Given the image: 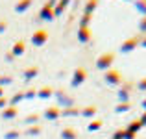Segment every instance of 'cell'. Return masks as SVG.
<instances>
[{"label":"cell","mask_w":146,"mask_h":139,"mask_svg":"<svg viewBox=\"0 0 146 139\" xmlns=\"http://www.w3.org/2000/svg\"><path fill=\"white\" fill-rule=\"evenodd\" d=\"M113 139H124V130H118V132H115Z\"/></svg>","instance_id":"obj_33"},{"label":"cell","mask_w":146,"mask_h":139,"mask_svg":"<svg viewBox=\"0 0 146 139\" xmlns=\"http://www.w3.org/2000/svg\"><path fill=\"white\" fill-rule=\"evenodd\" d=\"M91 19H93V15L83 13V17L80 19V26H89V24H91Z\"/></svg>","instance_id":"obj_24"},{"label":"cell","mask_w":146,"mask_h":139,"mask_svg":"<svg viewBox=\"0 0 146 139\" xmlns=\"http://www.w3.org/2000/svg\"><path fill=\"white\" fill-rule=\"evenodd\" d=\"M61 137L63 139H76L78 137V132H76L74 128H70V126H67V128H63V132H61Z\"/></svg>","instance_id":"obj_16"},{"label":"cell","mask_w":146,"mask_h":139,"mask_svg":"<svg viewBox=\"0 0 146 139\" xmlns=\"http://www.w3.org/2000/svg\"><path fill=\"white\" fill-rule=\"evenodd\" d=\"M57 98H59V104H61V106H74V104H72L74 100H72L70 96H67L65 93H57Z\"/></svg>","instance_id":"obj_18"},{"label":"cell","mask_w":146,"mask_h":139,"mask_svg":"<svg viewBox=\"0 0 146 139\" xmlns=\"http://www.w3.org/2000/svg\"><path fill=\"white\" fill-rule=\"evenodd\" d=\"M135 2H137V0H135Z\"/></svg>","instance_id":"obj_43"},{"label":"cell","mask_w":146,"mask_h":139,"mask_svg":"<svg viewBox=\"0 0 146 139\" xmlns=\"http://www.w3.org/2000/svg\"><path fill=\"white\" fill-rule=\"evenodd\" d=\"M104 78H106V84L107 86H120L122 84V74L118 69H109V71H106V74H104Z\"/></svg>","instance_id":"obj_2"},{"label":"cell","mask_w":146,"mask_h":139,"mask_svg":"<svg viewBox=\"0 0 146 139\" xmlns=\"http://www.w3.org/2000/svg\"><path fill=\"white\" fill-rule=\"evenodd\" d=\"M85 80H87V71L83 67H76L74 72H72V78H70V86L80 87L82 84H85Z\"/></svg>","instance_id":"obj_3"},{"label":"cell","mask_w":146,"mask_h":139,"mask_svg":"<svg viewBox=\"0 0 146 139\" xmlns=\"http://www.w3.org/2000/svg\"><path fill=\"white\" fill-rule=\"evenodd\" d=\"M98 4H100V0H87L85 2V13L93 15V11L98 7Z\"/></svg>","instance_id":"obj_17"},{"label":"cell","mask_w":146,"mask_h":139,"mask_svg":"<svg viewBox=\"0 0 146 139\" xmlns=\"http://www.w3.org/2000/svg\"><path fill=\"white\" fill-rule=\"evenodd\" d=\"M57 2H59V0H48L46 4H50V6H52V7H56V4H57Z\"/></svg>","instance_id":"obj_38"},{"label":"cell","mask_w":146,"mask_h":139,"mask_svg":"<svg viewBox=\"0 0 146 139\" xmlns=\"http://www.w3.org/2000/svg\"><path fill=\"white\" fill-rule=\"evenodd\" d=\"M124 139H135V134L129 130H124Z\"/></svg>","instance_id":"obj_32"},{"label":"cell","mask_w":146,"mask_h":139,"mask_svg":"<svg viewBox=\"0 0 146 139\" xmlns=\"http://www.w3.org/2000/svg\"><path fill=\"white\" fill-rule=\"evenodd\" d=\"M46 41H48V32L46 30H35V32L32 33V45L33 46H43V45H46Z\"/></svg>","instance_id":"obj_4"},{"label":"cell","mask_w":146,"mask_h":139,"mask_svg":"<svg viewBox=\"0 0 146 139\" xmlns=\"http://www.w3.org/2000/svg\"><path fill=\"white\" fill-rule=\"evenodd\" d=\"M35 95H37L35 91H26V93H24V98H33Z\"/></svg>","instance_id":"obj_35"},{"label":"cell","mask_w":146,"mask_h":139,"mask_svg":"<svg viewBox=\"0 0 146 139\" xmlns=\"http://www.w3.org/2000/svg\"><path fill=\"white\" fill-rule=\"evenodd\" d=\"M113 63H115V54L113 52H104L98 56L96 59V69L100 71H109V69H113Z\"/></svg>","instance_id":"obj_1"},{"label":"cell","mask_w":146,"mask_h":139,"mask_svg":"<svg viewBox=\"0 0 146 139\" xmlns=\"http://www.w3.org/2000/svg\"><path fill=\"white\" fill-rule=\"evenodd\" d=\"M91 37H93V32H91L89 26H80V30H78V41L80 43L87 45L91 41Z\"/></svg>","instance_id":"obj_6"},{"label":"cell","mask_w":146,"mask_h":139,"mask_svg":"<svg viewBox=\"0 0 146 139\" xmlns=\"http://www.w3.org/2000/svg\"><path fill=\"white\" fill-rule=\"evenodd\" d=\"M137 46H141V39H139V37H128V39H124V43H122L120 52H124V54L133 52Z\"/></svg>","instance_id":"obj_5"},{"label":"cell","mask_w":146,"mask_h":139,"mask_svg":"<svg viewBox=\"0 0 146 139\" xmlns=\"http://www.w3.org/2000/svg\"><path fill=\"white\" fill-rule=\"evenodd\" d=\"M6 26H7V22H6V21H0V33L6 30Z\"/></svg>","instance_id":"obj_36"},{"label":"cell","mask_w":146,"mask_h":139,"mask_svg":"<svg viewBox=\"0 0 146 139\" xmlns=\"http://www.w3.org/2000/svg\"><path fill=\"white\" fill-rule=\"evenodd\" d=\"M39 132H41V126L39 124H35V126H32V128L26 130V134H30V136H37Z\"/></svg>","instance_id":"obj_27"},{"label":"cell","mask_w":146,"mask_h":139,"mask_svg":"<svg viewBox=\"0 0 146 139\" xmlns=\"http://www.w3.org/2000/svg\"><path fill=\"white\" fill-rule=\"evenodd\" d=\"M80 110L76 106H67L65 110H61V115H78Z\"/></svg>","instance_id":"obj_22"},{"label":"cell","mask_w":146,"mask_h":139,"mask_svg":"<svg viewBox=\"0 0 146 139\" xmlns=\"http://www.w3.org/2000/svg\"><path fill=\"white\" fill-rule=\"evenodd\" d=\"M0 96H4V87L0 86Z\"/></svg>","instance_id":"obj_42"},{"label":"cell","mask_w":146,"mask_h":139,"mask_svg":"<svg viewBox=\"0 0 146 139\" xmlns=\"http://www.w3.org/2000/svg\"><path fill=\"white\" fill-rule=\"evenodd\" d=\"M70 4V0H59V2L56 4V7H54V17H57V15H61L65 9H67V6Z\"/></svg>","instance_id":"obj_14"},{"label":"cell","mask_w":146,"mask_h":139,"mask_svg":"<svg viewBox=\"0 0 146 139\" xmlns=\"http://www.w3.org/2000/svg\"><path fill=\"white\" fill-rule=\"evenodd\" d=\"M143 110H144V111H146V98H144V100H143Z\"/></svg>","instance_id":"obj_41"},{"label":"cell","mask_w":146,"mask_h":139,"mask_svg":"<svg viewBox=\"0 0 146 139\" xmlns=\"http://www.w3.org/2000/svg\"><path fill=\"white\" fill-rule=\"evenodd\" d=\"M139 30H141L143 33H146V15H144L143 19H141V22H139Z\"/></svg>","instance_id":"obj_29"},{"label":"cell","mask_w":146,"mask_h":139,"mask_svg":"<svg viewBox=\"0 0 146 139\" xmlns=\"http://www.w3.org/2000/svg\"><path fill=\"white\" fill-rule=\"evenodd\" d=\"M37 74H39V67H35V65H33V67H28L24 71V80L26 82H28V80H33Z\"/></svg>","instance_id":"obj_15"},{"label":"cell","mask_w":146,"mask_h":139,"mask_svg":"<svg viewBox=\"0 0 146 139\" xmlns=\"http://www.w3.org/2000/svg\"><path fill=\"white\" fill-rule=\"evenodd\" d=\"M141 126H143V124H141V121H133V122H129L128 130H129V132H133V134H137L141 130Z\"/></svg>","instance_id":"obj_23"},{"label":"cell","mask_w":146,"mask_h":139,"mask_svg":"<svg viewBox=\"0 0 146 139\" xmlns=\"http://www.w3.org/2000/svg\"><path fill=\"white\" fill-rule=\"evenodd\" d=\"M22 98H24V93H17V95H15L13 98L9 100V106H15V104H17V102H21Z\"/></svg>","instance_id":"obj_26"},{"label":"cell","mask_w":146,"mask_h":139,"mask_svg":"<svg viewBox=\"0 0 146 139\" xmlns=\"http://www.w3.org/2000/svg\"><path fill=\"white\" fill-rule=\"evenodd\" d=\"M139 121H141V124H143V126H146V111L143 113V117H141Z\"/></svg>","instance_id":"obj_37"},{"label":"cell","mask_w":146,"mask_h":139,"mask_svg":"<svg viewBox=\"0 0 146 139\" xmlns=\"http://www.w3.org/2000/svg\"><path fill=\"white\" fill-rule=\"evenodd\" d=\"M32 4H33V0H19V2L15 4V11H17V13H24Z\"/></svg>","instance_id":"obj_12"},{"label":"cell","mask_w":146,"mask_h":139,"mask_svg":"<svg viewBox=\"0 0 146 139\" xmlns=\"http://www.w3.org/2000/svg\"><path fill=\"white\" fill-rule=\"evenodd\" d=\"M137 89H141V91H144V93H146V78H143L139 84H137Z\"/></svg>","instance_id":"obj_31"},{"label":"cell","mask_w":146,"mask_h":139,"mask_svg":"<svg viewBox=\"0 0 146 139\" xmlns=\"http://www.w3.org/2000/svg\"><path fill=\"white\" fill-rule=\"evenodd\" d=\"M24 52H26V43H24L22 39L15 41V45L11 46V54H13V57H17V56H22Z\"/></svg>","instance_id":"obj_10"},{"label":"cell","mask_w":146,"mask_h":139,"mask_svg":"<svg viewBox=\"0 0 146 139\" xmlns=\"http://www.w3.org/2000/svg\"><path fill=\"white\" fill-rule=\"evenodd\" d=\"M102 124H104V122L100 121V119H94V121L89 122V126H87V128H89V132H94V130H100V128H102Z\"/></svg>","instance_id":"obj_21"},{"label":"cell","mask_w":146,"mask_h":139,"mask_svg":"<svg viewBox=\"0 0 146 139\" xmlns=\"http://www.w3.org/2000/svg\"><path fill=\"white\" fill-rule=\"evenodd\" d=\"M37 119H39V115L37 113H32L26 117V124H33V122H37Z\"/></svg>","instance_id":"obj_28"},{"label":"cell","mask_w":146,"mask_h":139,"mask_svg":"<svg viewBox=\"0 0 146 139\" xmlns=\"http://www.w3.org/2000/svg\"><path fill=\"white\" fill-rule=\"evenodd\" d=\"M59 115H61L59 106H48L46 110H44V119H48V121H56Z\"/></svg>","instance_id":"obj_8"},{"label":"cell","mask_w":146,"mask_h":139,"mask_svg":"<svg viewBox=\"0 0 146 139\" xmlns=\"http://www.w3.org/2000/svg\"><path fill=\"white\" fill-rule=\"evenodd\" d=\"M82 115H83L85 119L94 117V115H96V108H94V106H85V108L82 110Z\"/></svg>","instance_id":"obj_19"},{"label":"cell","mask_w":146,"mask_h":139,"mask_svg":"<svg viewBox=\"0 0 146 139\" xmlns=\"http://www.w3.org/2000/svg\"><path fill=\"white\" fill-rule=\"evenodd\" d=\"M17 136H19V134H17V132H15V130H13V132H7L6 139H17Z\"/></svg>","instance_id":"obj_34"},{"label":"cell","mask_w":146,"mask_h":139,"mask_svg":"<svg viewBox=\"0 0 146 139\" xmlns=\"http://www.w3.org/2000/svg\"><path fill=\"white\" fill-rule=\"evenodd\" d=\"M129 108H131L129 102H120L118 106H115V113H124V111H128Z\"/></svg>","instance_id":"obj_20"},{"label":"cell","mask_w":146,"mask_h":139,"mask_svg":"<svg viewBox=\"0 0 146 139\" xmlns=\"http://www.w3.org/2000/svg\"><path fill=\"white\" fill-rule=\"evenodd\" d=\"M17 113H19L17 106H7V108L2 110V117L4 119H13V117H17Z\"/></svg>","instance_id":"obj_11"},{"label":"cell","mask_w":146,"mask_h":139,"mask_svg":"<svg viewBox=\"0 0 146 139\" xmlns=\"http://www.w3.org/2000/svg\"><path fill=\"white\" fill-rule=\"evenodd\" d=\"M141 46H144V48H146V33H144L143 39H141Z\"/></svg>","instance_id":"obj_39"},{"label":"cell","mask_w":146,"mask_h":139,"mask_svg":"<svg viewBox=\"0 0 146 139\" xmlns=\"http://www.w3.org/2000/svg\"><path fill=\"white\" fill-rule=\"evenodd\" d=\"M39 17L43 19V21H52L54 19V7L50 6V4H44L39 9Z\"/></svg>","instance_id":"obj_9"},{"label":"cell","mask_w":146,"mask_h":139,"mask_svg":"<svg viewBox=\"0 0 146 139\" xmlns=\"http://www.w3.org/2000/svg\"><path fill=\"white\" fill-rule=\"evenodd\" d=\"M129 95H131V84H122V87L118 89V100L129 102Z\"/></svg>","instance_id":"obj_7"},{"label":"cell","mask_w":146,"mask_h":139,"mask_svg":"<svg viewBox=\"0 0 146 139\" xmlns=\"http://www.w3.org/2000/svg\"><path fill=\"white\" fill-rule=\"evenodd\" d=\"M6 57H7V61H11V59H13V54L7 52V54H6Z\"/></svg>","instance_id":"obj_40"},{"label":"cell","mask_w":146,"mask_h":139,"mask_svg":"<svg viewBox=\"0 0 146 139\" xmlns=\"http://www.w3.org/2000/svg\"><path fill=\"white\" fill-rule=\"evenodd\" d=\"M52 95H54V89L50 86H44V87H41V89L37 91V96H39V98H43V100H48Z\"/></svg>","instance_id":"obj_13"},{"label":"cell","mask_w":146,"mask_h":139,"mask_svg":"<svg viewBox=\"0 0 146 139\" xmlns=\"http://www.w3.org/2000/svg\"><path fill=\"white\" fill-rule=\"evenodd\" d=\"M135 7L141 11L143 15H146V0H137L135 2Z\"/></svg>","instance_id":"obj_25"},{"label":"cell","mask_w":146,"mask_h":139,"mask_svg":"<svg viewBox=\"0 0 146 139\" xmlns=\"http://www.w3.org/2000/svg\"><path fill=\"white\" fill-rule=\"evenodd\" d=\"M9 106V100L6 98V96H0V110H4V108Z\"/></svg>","instance_id":"obj_30"}]
</instances>
